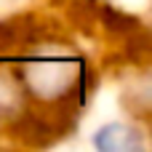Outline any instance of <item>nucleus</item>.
Returning a JSON list of instances; mask_svg holds the SVG:
<instances>
[{"label":"nucleus","instance_id":"nucleus-1","mask_svg":"<svg viewBox=\"0 0 152 152\" xmlns=\"http://www.w3.org/2000/svg\"><path fill=\"white\" fill-rule=\"evenodd\" d=\"M94 144L102 152H131V150L142 147V139H139V134L134 128L112 123V126H104L102 131H96Z\"/></svg>","mask_w":152,"mask_h":152}]
</instances>
